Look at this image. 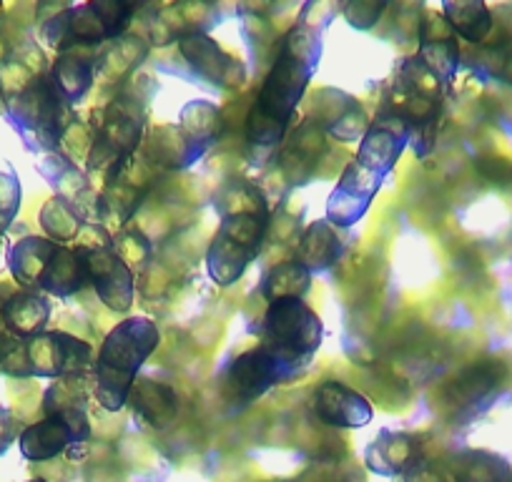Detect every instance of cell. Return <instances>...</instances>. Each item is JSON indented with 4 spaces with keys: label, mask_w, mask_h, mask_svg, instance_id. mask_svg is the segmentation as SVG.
Returning <instances> with one entry per match:
<instances>
[{
    "label": "cell",
    "mask_w": 512,
    "mask_h": 482,
    "mask_svg": "<svg viewBox=\"0 0 512 482\" xmlns=\"http://www.w3.org/2000/svg\"><path fill=\"white\" fill-rule=\"evenodd\" d=\"M33 482H43V480H33Z\"/></svg>",
    "instance_id": "8d00e7d4"
},
{
    "label": "cell",
    "mask_w": 512,
    "mask_h": 482,
    "mask_svg": "<svg viewBox=\"0 0 512 482\" xmlns=\"http://www.w3.org/2000/svg\"><path fill=\"white\" fill-rule=\"evenodd\" d=\"M322 58V31L299 21L279 43L277 61L264 78L246 124V139L256 151L269 154L284 139L289 121L312 81Z\"/></svg>",
    "instance_id": "6da1fadb"
},
{
    "label": "cell",
    "mask_w": 512,
    "mask_h": 482,
    "mask_svg": "<svg viewBox=\"0 0 512 482\" xmlns=\"http://www.w3.org/2000/svg\"><path fill=\"white\" fill-rule=\"evenodd\" d=\"M93 73H96V68H93V63L88 58L61 56L51 71V83L73 106V103L83 101L86 93L91 91Z\"/></svg>",
    "instance_id": "f1b7e54d"
},
{
    "label": "cell",
    "mask_w": 512,
    "mask_h": 482,
    "mask_svg": "<svg viewBox=\"0 0 512 482\" xmlns=\"http://www.w3.org/2000/svg\"><path fill=\"white\" fill-rule=\"evenodd\" d=\"M13 354L21 357L18 365H26L23 375L63 380V377H83L93 367V349L66 332L38 334L26 339Z\"/></svg>",
    "instance_id": "52a82bcc"
},
{
    "label": "cell",
    "mask_w": 512,
    "mask_h": 482,
    "mask_svg": "<svg viewBox=\"0 0 512 482\" xmlns=\"http://www.w3.org/2000/svg\"><path fill=\"white\" fill-rule=\"evenodd\" d=\"M221 129H224V121H221V111L214 103L191 101L189 106H184L179 118V141L184 166L199 161L219 141Z\"/></svg>",
    "instance_id": "e0dca14e"
},
{
    "label": "cell",
    "mask_w": 512,
    "mask_h": 482,
    "mask_svg": "<svg viewBox=\"0 0 512 482\" xmlns=\"http://www.w3.org/2000/svg\"><path fill=\"white\" fill-rule=\"evenodd\" d=\"M382 181L384 179H379L377 174L359 166L357 159L349 161L327 201L329 224L339 226V229H349V226L357 224L367 214L369 204L377 196Z\"/></svg>",
    "instance_id": "7c38bea8"
},
{
    "label": "cell",
    "mask_w": 512,
    "mask_h": 482,
    "mask_svg": "<svg viewBox=\"0 0 512 482\" xmlns=\"http://www.w3.org/2000/svg\"><path fill=\"white\" fill-rule=\"evenodd\" d=\"M43 36L58 51H66L71 46H98L103 41H111L106 23L101 21L93 3H83V6H73L58 13L56 18L46 23Z\"/></svg>",
    "instance_id": "2e32d148"
},
{
    "label": "cell",
    "mask_w": 512,
    "mask_h": 482,
    "mask_svg": "<svg viewBox=\"0 0 512 482\" xmlns=\"http://www.w3.org/2000/svg\"><path fill=\"white\" fill-rule=\"evenodd\" d=\"M314 412L322 422L332 427H347L357 430L372 422V405L367 397L347 387L344 382L327 380L314 390Z\"/></svg>",
    "instance_id": "5bb4252c"
},
{
    "label": "cell",
    "mask_w": 512,
    "mask_h": 482,
    "mask_svg": "<svg viewBox=\"0 0 512 482\" xmlns=\"http://www.w3.org/2000/svg\"><path fill=\"white\" fill-rule=\"evenodd\" d=\"M410 139V124L387 106L367 126V134L359 141L357 164L372 171V174H377L379 179H387L392 174V169L397 166V161H400L405 146L410 144Z\"/></svg>",
    "instance_id": "ba28073f"
},
{
    "label": "cell",
    "mask_w": 512,
    "mask_h": 482,
    "mask_svg": "<svg viewBox=\"0 0 512 482\" xmlns=\"http://www.w3.org/2000/svg\"><path fill=\"white\" fill-rule=\"evenodd\" d=\"M18 204H21V189L13 174H0V226L6 229L8 221L16 216Z\"/></svg>",
    "instance_id": "d590c367"
},
{
    "label": "cell",
    "mask_w": 512,
    "mask_h": 482,
    "mask_svg": "<svg viewBox=\"0 0 512 482\" xmlns=\"http://www.w3.org/2000/svg\"><path fill=\"white\" fill-rule=\"evenodd\" d=\"M420 61L442 86H450L460 68V43L445 18H425L420 26Z\"/></svg>",
    "instance_id": "d6986e66"
},
{
    "label": "cell",
    "mask_w": 512,
    "mask_h": 482,
    "mask_svg": "<svg viewBox=\"0 0 512 482\" xmlns=\"http://www.w3.org/2000/svg\"><path fill=\"white\" fill-rule=\"evenodd\" d=\"M502 377H505V370L500 365H480L455 380V405L460 415H475L482 407L490 405V400L500 390Z\"/></svg>",
    "instance_id": "ffe728a7"
},
{
    "label": "cell",
    "mask_w": 512,
    "mask_h": 482,
    "mask_svg": "<svg viewBox=\"0 0 512 482\" xmlns=\"http://www.w3.org/2000/svg\"><path fill=\"white\" fill-rule=\"evenodd\" d=\"M41 171L51 179V186L56 189L58 199H66L68 204H73L81 211V196L88 194L86 176H83L71 161L63 159V156L58 154L46 156L41 164Z\"/></svg>",
    "instance_id": "f546056e"
},
{
    "label": "cell",
    "mask_w": 512,
    "mask_h": 482,
    "mask_svg": "<svg viewBox=\"0 0 512 482\" xmlns=\"http://www.w3.org/2000/svg\"><path fill=\"white\" fill-rule=\"evenodd\" d=\"M86 407V392H83V377H63L48 390L46 410L51 415L66 410H83Z\"/></svg>",
    "instance_id": "1f68e13d"
},
{
    "label": "cell",
    "mask_w": 512,
    "mask_h": 482,
    "mask_svg": "<svg viewBox=\"0 0 512 482\" xmlns=\"http://www.w3.org/2000/svg\"><path fill=\"white\" fill-rule=\"evenodd\" d=\"M159 327L146 317L121 322L103 339L93 362V392L103 410L118 412L131 397L134 382L146 359L159 347Z\"/></svg>",
    "instance_id": "7a4b0ae2"
},
{
    "label": "cell",
    "mask_w": 512,
    "mask_h": 482,
    "mask_svg": "<svg viewBox=\"0 0 512 482\" xmlns=\"http://www.w3.org/2000/svg\"><path fill=\"white\" fill-rule=\"evenodd\" d=\"M364 462L384 477H407L422 462V445L415 435L382 430L364 450Z\"/></svg>",
    "instance_id": "9a60e30c"
},
{
    "label": "cell",
    "mask_w": 512,
    "mask_h": 482,
    "mask_svg": "<svg viewBox=\"0 0 512 482\" xmlns=\"http://www.w3.org/2000/svg\"><path fill=\"white\" fill-rule=\"evenodd\" d=\"M269 219L262 216H229L221 219L219 231L206 252L209 277L219 287H231L244 277L246 267L256 259L267 234Z\"/></svg>",
    "instance_id": "5b68a950"
},
{
    "label": "cell",
    "mask_w": 512,
    "mask_h": 482,
    "mask_svg": "<svg viewBox=\"0 0 512 482\" xmlns=\"http://www.w3.org/2000/svg\"><path fill=\"white\" fill-rule=\"evenodd\" d=\"M347 244L349 229H339V226L329 224L327 219L314 221L304 229L302 239H299L294 262L302 264L312 277L314 274H327L342 259Z\"/></svg>",
    "instance_id": "ac0fdd59"
},
{
    "label": "cell",
    "mask_w": 512,
    "mask_h": 482,
    "mask_svg": "<svg viewBox=\"0 0 512 482\" xmlns=\"http://www.w3.org/2000/svg\"><path fill=\"white\" fill-rule=\"evenodd\" d=\"M8 327L23 337H38L46 329L48 317H51V304L38 294H18L3 309Z\"/></svg>",
    "instance_id": "83f0119b"
},
{
    "label": "cell",
    "mask_w": 512,
    "mask_h": 482,
    "mask_svg": "<svg viewBox=\"0 0 512 482\" xmlns=\"http://www.w3.org/2000/svg\"><path fill=\"white\" fill-rule=\"evenodd\" d=\"M93 8L98 11L101 21L106 23L108 38H121L123 31L128 28L131 18H134V3H126V0H93Z\"/></svg>",
    "instance_id": "d6a6232c"
},
{
    "label": "cell",
    "mask_w": 512,
    "mask_h": 482,
    "mask_svg": "<svg viewBox=\"0 0 512 482\" xmlns=\"http://www.w3.org/2000/svg\"><path fill=\"white\" fill-rule=\"evenodd\" d=\"M88 437H91V422L86 410H66L28 427L21 437V450L31 460H51L68 447L88 442Z\"/></svg>",
    "instance_id": "30bf717a"
},
{
    "label": "cell",
    "mask_w": 512,
    "mask_h": 482,
    "mask_svg": "<svg viewBox=\"0 0 512 482\" xmlns=\"http://www.w3.org/2000/svg\"><path fill=\"white\" fill-rule=\"evenodd\" d=\"M179 51L204 81L216 83L221 88H236L244 83V68L234 58L226 56L216 46L214 38L206 36L204 31L179 36Z\"/></svg>",
    "instance_id": "4fadbf2b"
},
{
    "label": "cell",
    "mask_w": 512,
    "mask_h": 482,
    "mask_svg": "<svg viewBox=\"0 0 512 482\" xmlns=\"http://www.w3.org/2000/svg\"><path fill=\"white\" fill-rule=\"evenodd\" d=\"M81 221V211L73 204H68L66 199H58V196L48 201V206L43 209V229L56 239V244L76 239L83 226Z\"/></svg>",
    "instance_id": "4dcf8cb0"
},
{
    "label": "cell",
    "mask_w": 512,
    "mask_h": 482,
    "mask_svg": "<svg viewBox=\"0 0 512 482\" xmlns=\"http://www.w3.org/2000/svg\"><path fill=\"white\" fill-rule=\"evenodd\" d=\"M214 206L221 219H229V216H262V219H269L264 194L244 179H234L226 186H221Z\"/></svg>",
    "instance_id": "cb8c5ba5"
},
{
    "label": "cell",
    "mask_w": 512,
    "mask_h": 482,
    "mask_svg": "<svg viewBox=\"0 0 512 482\" xmlns=\"http://www.w3.org/2000/svg\"><path fill=\"white\" fill-rule=\"evenodd\" d=\"M56 241L51 239H23L16 249L11 252V269L23 284L31 287H41L43 272H46L48 262H51L53 252H56Z\"/></svg>",
    "instance_id": "4316f807"
},
{
    "label": "cell",
    "mask_w": 512,
    "mask_h": 482,
    "mask_svg": "<svg viewBox=\"0 0 512 482\" xmlns=\"http://www.w3.org/2000/svg\"><path fill=\"white\" fill-rule=\"evenodd\" d=\"M86 267L88 282L93 284L101 302L113 312H128L134 304V272L113 252V244L78 247Z\"/></svg>",
    "instance_id": "9c48e42d"
},
{
    "label": "cell",
    "mask_w": 512,
    "mask_h": 482,
    "mask_svg": "<svg viewBox=\"0 0 512 482\" xmlns=\"http://www.w3.org/2000/svg\"><path fill=\"white\" fill-rule=\"evenodd\" d=\"M322 319L304 299H279L269 304L262 324L259 347L277 362L284 382L299 377L322 347Z\"/></svg>",
    "instance_id": "3957f363"
},
{
    "label": "cell",
    "mask_w": 512,
    "mask_h": 482,
    "mask_svg": "<svg viewBox=\"0 0 512 482\" xmlns=\"http://www.w3.org/2000/svg\"><path fill=\"white\" fill-rule=\"evenodd\" d=\"M141 134H144V111L131 98L113 101L103 113L91 156H88L91 171L103 174L106 181H116L139 146Z\"/></svg>",
    "instance_id": "8992f818"
},
{
    "label": "cell",
    "mask_w": 512,
    "mask_h": 482,
    "mask_svg": "<svg viewBox=\"0 0 512 482\" xmlns=\"http://www.w3.org/2000/svg\"><path fill=\"white\" fill-rule=\"evenodd\" d=\"M284 377L277 362L262 347L249 349L221 372V392L229 402L249 405L267 395L274 385H282Z\"/></svg>",
    "instance_id": "8fae6325"
},
{
    "label": "cell",
    "mask_w": 512,
    "mask_h": 482,
    "mask_svg": "<svg viewBox=\"0 0 512 482\" xmlns=\"http://www.w3.org/2000/svg\"><path fill=\"white\" fill-rule=\"evenodd\" d=\"M11 121L28 149L51 151L71 124V103L56 91L51 78H38L11 101Z\"/></svg>",
    "instance_id": "277c9868"
},
{
    "label": "cell",
    "mask_w": 512,
    "mask_h": 482,
    "mask_svg": "<svg viewBox=\"0 0 512 482\" xmlns=\"http://www.w3.org/2000/svg\"><path fill=\"white\" fill-rule=\"evenodd\" d=\"M382 11H384L382 0H379V3H374V0H354V3L342 6L344 18H347L349 26L357 28V31H369V28L379 21Z\"/></svg>",
    "instance_id": "e575fe53"
},
{
    "label": "cell",
    "mask_w": 512,
    "mask_h": 482,
    "mask_svg": "<svg viewBox=\"0 0 512 482\" xmlns=\"http://www.w3.org/2000/svg\"><path fill=\"white\" fill-rule=\"evenodd\" d=\"M457 482H510L512 470L505 457L487 450H465L452 462Z\"/></svg>",
    "instance_id": "d4e9b609"
},
{
    "label": "cell",
    "mask_w": 512,
    "mask_h": 482,
    "mask_svg": "<svg viewBox=\"0 0 512 482\" xmlns=\"http://www.w3.org/2000/svg\"><path fill=\"white\" fill-rule=\"evenodd\" d=\"M86 284H88V277H86V267H83L81 252L58 244L51 262H48L46 272H43L41 289L66 299V297H73L76 292H81Z\"/></svg>",
    "instance_id": "7402d4cb"
},
{
    "label": "cell",
    "mask_w": 512,
    "mask_h": 482,
    "mask_svg": "<svg viewBox=\"0 0 512 482\" xmlns=\"http://www.w3.org/2000/svg\"><path fill=\"white\" fill-rule=\"evenodd\" d=\"M442 13L457 38L470 43H482L492 31V13L480 0H457V3H442Z\"/></svg>",
    "instance_id": "603a6c76"
},
{
    "label": "cell",
    "mask_w": 512,
    "mask_h": 482,
    "mask_svg": "<svg viewBox=\"0 0 512 482\" xmlns=\"http://www.w3.org/2000/svg\"><path fill=\"white\" fill-rule=\"evenodd\" d=\"M113 252L126 264H144L151 257V244L139 231H126L113 241Z\"/></svg>",
    "instance_id": "836d02e7"
},
{
    "label": "cell",
    "mask_w": 512,
    "mask_h": 482,
    "mask_svg": "<svg viewBox=\"0 0 512 482\" xmlns=\"http://www.w3.org/2000/svg\"><path fill=\"white\" fill-rule=\"evenodd\" d=\"M309 289H312V274L294 259L272 267L262 279V297L269 304L279 299H304Z\"/></svg>",
    "instance_id": "484cf974"
},
{
    "label": "cell",
    "mask_w": 512,
    "mask_h": 482,
    "mask_svg": "<svg viewBox=\"0 0 512 482\" xmlns=\"http://www.w3.org/2000/svg\"><path fill=\"white\" fill-rule=\"evenodd\" d=\"M128 400L134 402V412L156 430H166L179 412V397L169 385L154 380L134 382Z\"/></svg>",
    "instance_id": "44dd1931"
}]
</instances>
